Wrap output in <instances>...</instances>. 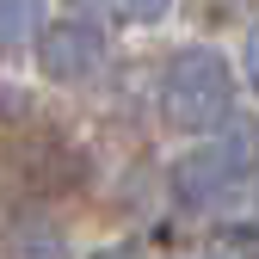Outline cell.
Listing matches in <instances>:
<instances>
[{
	"label": "cell",
	"instance_id": "1",
	"mask_svg": "<svg viewBox=\"0 0 259 259\" xmlns=\"http://www.w3.org/2000/svg\"><path fill=\"white\" fill-rule=\"evenodd\" d=\"M235 99V80H229V62L210 56V50H191L173 62V80H167V111L185 130H216V117H229Z\"/></svg>",
	"mask_w": 259,
	"mask_h": 259
},
{
	"label": "cell",
	"instance_id": "2",
	"mask_svg": "<svg viewBox=\"0 0 259 259\" xmlns=\"http://www.w3.org/2000/svg\"><path fill=\"white\" fill-rule=\"evenodd\" d=\"M160 7H167V0H123V13H136V19L142 13H160Z\"/></svg>",
	"mask_w": 259,
	"mask_h": 259
},
{
	"label": "cell",
	"instance_id": "3",
	"mask_svg": "<svg viewBox=\"0 0 259 259\" xmlns=\"http://www.w3.org/2000/svg\"><path fill=\"white\" fill-rule=\"evenodd\" d=\"M253 68H259V37H253Z\"/></svg>",
	"mask_w": 259,
	"mask_h": 259
}]
</instances>
